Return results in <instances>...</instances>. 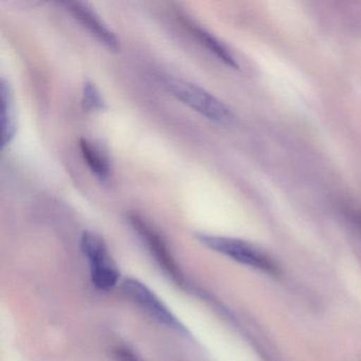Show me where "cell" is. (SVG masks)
I'll return each instance as SVG.
<instances>
[{
	"instance_id": "6da1fadb",
	"label": "cell",
	"mask_w": 361,
	"mask_h": 361,
	"mask_svg": "<svg viewBox=\"0 0 361 361\" xmlns=\"http://www.w3.org/2000/svg\"><path fill=\"white\" fill-rule=\"evenodd\" d=\"M160 82L176 100L209 121L219 126L233 123L235 119L233 111L204 88L174 75H162Z\"/></svg>"
},
{
	"instance_id": "7a4b0ae2",
	"label": "cell",
	"mask_w": 361,
	"mask_h": 361,
	"mask_svg": "<svg viewBox=\"0 0 361 361\" xmlns=\"http://www.w3.org/2000/svg\"><path fill=\"white\" fill-rule=\"evenodd\" d=\"M196 238L211 250L221 253L247 267L271 276H278L280 274L279 266L269 255L245 240L204 233L197 234Z\"/></svg>"
},
{
	"instance_id": "3957f363",
	"label": "cell",
	"mask_w": 361,
	"mask_h": 361,
	"mask_svg": "<svg viewBox=\"0 0 361 361\" xmlns=\"http://www.w3.org/2000/svg\"><path fill=\"white\" fill-rule=\"evenodd\" d=\"M81 250L90 266L92 284L100 290L113 289L120 280V271L111 259L104 240L92 231H84L81 236Z\"/></svg>"
},
{
	"instance_id": "277c9868",
	"label": "cell",
	"mask_w": 361,
	"mask_h": 361,
	"mask_svg": "<svg viewBox=\"0 0 361 361\" xmlns=\"http://www.w3.org/2000/svg\"><path fill=\"white\" fill-rule=\"evenodd\" d=\"M122 290L135 305L138 306L147 316L160 324L174 329L177 333L189 335L187 327L171 312L170 308L151 288L140 281L134 278H126L122 283Z\"/></svg>"
},
{
	"instance_id": "5b68a950",
	"label": "cell",
	"mask_w": 361,
	"mask_h": 361,
	"mask_svg": "<svg viewBox=\"0 0 361 361\" xmlns=\"http://www.w3.org/2000/svg\"><path fill=\"white\" fill-rule=\"evenodd\" d=\"M128 221L162 270L175 282H183V274L159 232L136 213L128 215Z\"/></svg>"
},
{
	"instance_id": "8992f818",
	"label": "cell",
	"mask_w": 361,
	"mask_h": 361,
	"mask_svg": "<svg viewBox=\"0 0 361 361\" xmlns=\"http://www.w3.org/2000/svg\"><path fill=\"white\" fill-rule=\"evenodd\" d=\"M61 5L64 6L66 11L101 45L104 46L109 51H119L120 39L88 4L81 1H64L61 3Z\"/></svg>"
},
{
	"instance_id": "52a82bcc",
	"label": "cell",
	"mask_w": 361,
	"mask_h": 361,
	"mask_svg": "<svg viewBox=\"0 0 361 361\" xmlns=\"http://www.w3.org/2000/svg\"><path fill=\"white\" fill-rule=\"evenodd\" d=\"M1 147L5 149L11 145L18 132L16 102L11 85L1 80Z\"/></svg>"
},
{
	"instance_id": "ba28073f",
	"label": "cell",
	"mask_w": 361,
	"mask_h": 361,
	"mask_svg": "<svg viewBox=\"0 0 361 361\" xmlns=\"http://www.w3.org/2000/svg\"><path fill=\"white\" fill-rule=\"evenodd\" d=\"M79 145L82 157L90 172L102 183L109 180L111 176V166L106 154L85 138L80 139Z\"/></svg>"
},
{
	"instance_id": "9c48e42d",
	"label": "cell",
	"mask_w": 361,
	"mask_h": 361,
	"mask_svg": "<svg viewBox=\"0 0 361 361\" xmlns=\"http://www.w3.org/2000/svg\"><path fill=\"white\" fill-rule=\"evenodd\" d=\"M185 24H187L188 28L191 31L192 35H194L196 39L202 44V46L206 47L211 54H214L219 61L224 63V64L229 66L232 69L240 68V64H238V60L235 56L232 54V52L217 39L216 37L212 35V33L207 31L206 29L202 28L198 25L194 24L193 22H187L185 20Z\"/></svg>"
},
{
	"instance_id": "30bf717a",
	"label": "cell",
	"mask_w": 361,
	"mask_h": 361,
	"mask_svg": "<svg viewBox=\"0 0 361 361\" xmlns=\"http://www.w3.org/2000/svg\"><path fill=\"white\" fill-rule=\"evenodd\" d=\"M82 105L86 111L98 113L106 109V102L103 98L96 84L92 81H86L82 90Z\"/></svg>"
},
{
	"instance_id": "8fae6325",
	"label": "cell",
	"mask_w": 361,
	"mask_h": 361,
	"mask_svg": "<svg viewBox=\"0 0 361 361\" xmlns=\"http://www.w3.org/2000/svg\"><path fill=\"white\" fill-rule=\"evenodd\" d=\"M113 357L115 361H145L132 348L126 345H117L114 348Z\"/></svg>"
},
{
	"instance_id": "7c38bea8",
	"label": "cell",
	"mask_w": 361,
	"mask_h": 361,
	"mask_svg": "<svg viewBox=\"0 0 361 361\" xmlns=\"http://www.w3.org/2000/svg\"><path fill=\"white\" fill-rule=\"evenodd\" d=\"M354 219L357 224H358L359 227L361 228V212H356L354 214Z\"/></svg>"
}]
</instances>
